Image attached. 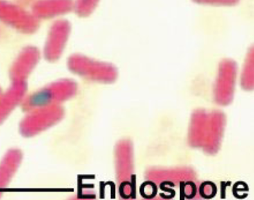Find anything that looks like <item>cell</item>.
<instances>
[{
    "mask_svg": "<svg viewBox=\"0 0 254 200\" xmlns=\"http://www.w3.org/2000/svg\"><path fill=\"white\" fill-rule=\"evenodd\" d=\"M237 64L231 59H225L219 64L214 88V100L219 105L231 103L234 99Z\"/></svg>",
    "mask_w": 254,
    "mask_h": 200,
    "instance_id": "obj_1",
    "label": "cell"
},
{
    "mask_svg": "<svg viewBox=\"0 0 254 200\" xmlns=\"http://www.w3.org/2000/svg\"><path fill=\"white\" fill-rule=\"evenodd\" d=\"M21 161L19 155H8L0 164V189L6 187Z\"/></svg>",
    "mask_w": 254,
    "mask_h": 200,
    "instance_id": "obj_2",
    "label": "cell"
},
{
    "mask_svg": "<svg viewBox=\"0 0 254 200\" xmlns=\"http://www.w3.org/2000/svg\"><path fill=\"white\" fill-rule=\"evenodd\" d=\"M241 85L244 89L251 91L254 88V49L247 55L241 75Z\"/></svg>",
    "mask_w": 254,
    "mask_h": 200,
    "instance_id": "obj_3",
    "label": "cell"
},
{
    "mask_svg": "<svg viewBox=\"0 0 254 200\" xmlns=\"http://www.w3.org/2000/svg\"><path fill=\"white\" fill-rule=\"evenodd\" d=\"M199 193L203 199H212L217 196V187L213 182L205 181L200 185Z\"/></svg>",
    "mask_w": 254,
    "mask_h": 200,
    "instance_id": "obj_4",
    "label": "cell"
},
{
    "mask_svg": "<svg viewBox=\"0 0 254 200\" xmlns=\"http://www.w3.org/2000/svg\"><path fill=\"white\" fill-rule=\"evenodd\" d=\"M157 194V185L154 182L150 181H145L140 185V194L144 199H154V198H156Z\"/></svg>",
    "mask_w": 254,
    "mask_h": 200,
    "instance_id": "obj_5",
    "label": "cell"
},
{
    "mask_svg": "<svg viewBox=\"0 0 254 200\" xmlns=\"http://www.w3.org/2000/svg\"><path fill=\"white\" fill-rule=\"evenodd\" d=\"M197 193V188L195 184L192 181H187L185 183V199L192 200L195 197Z\"/></svg>",
    "mask_w": 254,
    "mask_h": 200,
    "instance_id": "obj_6",
    "label": "cell"
},
{
    "mask_svg": "<svg viewBox=\"0 0 254 200\" xmlns=\"http://www.w3.org/2000/svg\"><path fill=\"white\" fill-rule=\"evenodd\" d=\"M249 187L246 183L243 181H238L234 184L233 189H232V194L234 197L237 199L241 200L240 192H248Z\"/></svg>",
    "mask_w": 254,
    "mask_h": 200,
    "instance_id": "obj_7",
    "label": "cell"
},
{
    "mask_svg": "<svg viewBox=\"0 0 254 200\" xmlns=\"http://www.w3.org/2000/svg\"><path fill=\"white\" fill-rule=\"evenodd\" d=\"M231 181H221L220 183V198L221 199H226V188L231 186Z\"/></svg>",
    "mask_w": 254,
    "mask_h": 200,
    "instance_id": "obj_8",
    "label": "cell"
},
{
    "mask_svg": "<svg viewBox=\"0 0 254 200\" xmlns=\"http://www.w3.org/2000/svg\"><path fill=\"white\" fill-rule=\"evenodd\" d=\"M131 198L132 200L136 198V176L132 174L131 176Z\"/></svg>",
    "mask_w": 254,
    "mask_h": 200,
    "instance_id": "obj_9",
    "label": "cell"
},
{
    "mask_svg": "<svg viewBox=\"0 0 254 200\" xmlns=\"http://www.w3.org/2000/svg\"><path fill=\"white\" fill-rule=\"evenodd\" d=\"M169 181L162 182L160 185V190L163 191L164 192L169 193L173 198H175V196H176V191H175L174 189H169L166 187V185H167Z\"/></svg>",
    "mask_w": 254,
    "mask_h": 200,
    "instance_id": "obj_10",
    "label": "cell"
},
{
    "mask_svg": "<svg viewBox=\"0 0 254 200\" xmlns=\"http://www.w3.org/2000/svg\"><path fill=\"white\" fill-rule=\"evenodd\" d=\"M185 182L181 181L180 183V200H185Z\"/></svg>",
    "mask_w": 254,
    "mask_h": 200,
    "instance_id": "obj_11",
    "label": "cell"
},
{
    "mask_svg": "<svg viewBox=\"0 0 254 200\" xmlns=\"http://www.w3.org/2000/svg\"><path fill=\"white\" fill-rule=\"evenodd\" d=\"M95 196H88V198H73V199L70 200H92L95 199Z\"/></svg>",
    "mask_w": 254,
    "mask_h": 200,
    "instance_id": "obj_12",
    "label": "cell"
}]
</instances>
